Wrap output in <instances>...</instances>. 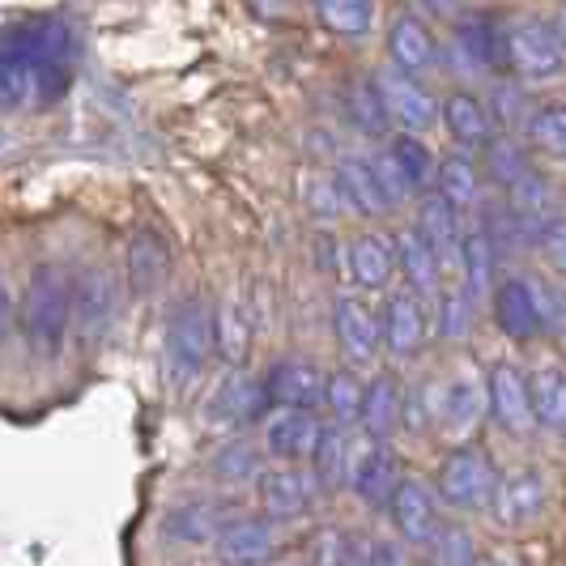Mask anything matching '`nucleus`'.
I'll return each instance as SVG.
<instances>
[{"label": "nucleus", "instance_id": "ddd939ff", "mask_svg": "<svg viewBox=\"0 0 566 566\" xmlns=\"http://www.w3.org/2000/svg\"><path fill=\"white\" fill-rule=\"evenodd\" d=\"M333 333H337L340 349L354 358V363H370L375 354H379V345H384V319L370 312L363 298H354V294H340L337 303H333Z\"/></svg>", "mask_w": 566, "mask_h": 566}, {"label": "nucleus", "instance_id": "cd10ccee", "mask_svg": "<svg viewBox=\"0 0 566 566\" xmlns=\"http://www.w3.org/2000/svg\"><path fill=\"white\" fill-rule=\"evenodd\" d=\"M397 264L400 273H405V282L413 285L418 294H434L439 290V252H434V243L426 239L422 230H405L397 239Z\"/></svg>", "mask_w": 566, "mask_h": 566}, {"label": "nucleus", "instance_id": "5701e85b", "mask_svg": "<svg viewBox=\"0 0 566 566\" xmlns=\"http://www.w3.org/2000/svg\"><path fill=\"white\" fill-rule=\"evenodd\" d=\"M388 56L397 69L405 73H426V69H434V39H430V30L418 13H400L392 30H388Z\"/></svg>", "mask_w": 566, "mask_h": 566}, {"label": "nucleus", "instance_id": "f704fd0d", "mask_svg": "<svg viewBox=\"0 0 566 566\" xmlns=\"http://www.w3.org/2000/svg\"><path fill=\"white\" fill-rule=\"evenodd\" d=\"M418 230H422L426 239L434 243V252L448 255L455 252L460 255V205L448 200L443 192H434V197L422 200V213H418Z\"/></svg>", "mask_w": 566, "mask_h": 566}, {"label": "nucleus", "instance_id": "39448f33", "mask_svg": "<svg viewBox=\"0 0 566 566\" xmlns=\"http://www.w3.org/2000/svg\"><path fill=\"white\" fill-rule=\"evenodd\" d=\"M566 69V39L558 27L524 18L511 22V73L528 82H549Z\"/></svg>", "mask_w": 566, "mask_h": 566}, {"label": "nucleus", "instance_id": "f03ea898", "mask_svg": "<svg viewBox=\"0 0 566 566\" xmlns=\"http://www.w3.org/2000/svg\"><path fill=\"white\" fill-rule=\"evenodd\" d=\"M69 315H73V285L60 273L56 264L39 269L30 277L27 307H22V333L30 349L43 358H56L69 340Z\"/></svg>", "mask_w": 566, "mask_h": 566}, {"label": "nucleus", "instance_id": "f3484780", "mask_svg": "<svg viewBox=\"0 0 566 566\" xmlns=\"http://www.w3.org/2000/svg\"><path fill=\"white\" fill-rule=\"evenodd\" d=\"M269 405H273L269 384L255 379L252 370H243V363H239V367L218 384V392H213V418H222V422H230V426H248V422H255V418H264Z\"/></svg>", "mask_w": 566, "mask_h": 566}, {"label": "nucleus", "instance_id": "79ce46f5", "mask_svg": "<svg viewBox=\"0 0 566 566\" xmlns=\"http://www.w3.org/2000/svg\"><path fill=\"white\" fill-rule=\"evenodd\" d=\"M524 133H528V142L537 145V149L566 158V103H549V107H537Z\"/></svg>", "mask_w": 566, "mask_h": 566}, {"label": "nucleus", "instance_id": "de8ad7c7", "mask_svg": "<svg viewBox=\"0 0 566 566\" xmlns=\"http://www.w3.org/2000/svg\"><path fill=\"white\" fill-rule=\"evenodd\" d=\"M430 558L434 563H478V545L464 528H439L430 541Z\"/></svg>", "mask_w": 566, "mask_h": 566}, {"label": "nucleus", "instance_id": "dca6fc26", "mask_svg": "<svg viewBox=\"0 0 566 566\" xmlns=\"http://www.w3.org/2000/svg\"><path fill=\"white\" fill-rule=\"evenodd\" d=\"M388 515H392V528L400 533V541H409V545H430L434 533H439V503L413 478L397 485V494L388 503Z\"/></svg>", "mask_w": 566, "mask_h": 566}, {"label": "nucleus", "instance_id": "c85d7f7f", "mask_svg": "<svg viewBox=\"0 0 566 566\" xmlns=\"http://www.w3.org/2000/svg\"><path fill=\"white\" fill-rule=\"evenodd\" d=\"M345 107H349L354 128L367 133V137H384L397 124L392 112H388V98H384L379 77H358V82L349 85V94H345Z\"/></svg>", "mask_w": 566, "mask_h": 566}, {"label": "nucleus", "instance_id": "c756f323", "mask_svg": "<svg viewBox=\"0 0 566 566\" xmlns=\"http://www.w3.org/2000/svg\"><path fill=\"white\" fill-rule=\"evenodd\" d=\"M264 452H269V448H264ZM264 452L255 448L248 434H239V439H230V443H222L218 452L209 455V473L227 485L260 482V473H264Z\"/></svg>", "mask_w": 566, "mask_h": 566}, {"label": "nucleus", "instance_id": "9b49d317", "mask_svg": "<svg viewBox=\"0 0 566 566\" xmlns=\"http://www.w3.org/2000/svg\"><path fill=\"white\" fill-rule=\"evenodd\" d=\"M319 478L303 473V469H264L260 482H255V494H260V511L273 515V520H298L315 507L319 499Z\"/></svg>", "mask_w": 566, "mask_h": 566}, {"label": "nucleus", "instance_id": "864d4df0", "mask_svg": "<svg viewBox=\"0 0 566 566\" xmlns=\"http://www.w3.org/2000/svg\"><path fill=\"white\" fill-rule=\"evenodd\" d=\"M554 27L563 30V39H566V4H563V9H558V22H554Z\"/></svg>", "mask_w": 566, "mask_h": 566}, {"label": "nucleus", "instance_id": "aec40b11", "mask_svg": "<svg viewBox=\"0 0 566 566\" xmlns=\"http://www.w3.org/2000/svg\"><path fill=\"white\" fill-rule=\"evenodd\" d=\"M264 384H269L273 405H294V409H315V405H324V388H328V379H324L312 363H303V358L277 363V367L264 375Z\"/></svg>", "mask_w": 566, "mask_h": 566}, {"label": "nucleus", "instance_id": "423d86ee", "mask_svg": "<svg viewBox=\"0 0 566 566\" xmlns=\"http://www.w3.org/2000/svg\"><path fill=\"white\" fill-rule=\"evenodd\" d=\"M455 52L473 73H511V22L499 13H478L455 22Z\"/></svg>", "mask_w": 566, "mask_h": 566}, {"label": "nucleus", "instance_id": "1a4fd4ad", "mask_svg": "<svg viewBox=\"0 0 566 566\" xmlns=\"http://www.w3.org/2000/svg\"><path fill=\"white\" fill-rule=\"evenodd\" d=\"M549 503V482H545V473H541L537 464H520V469H511L507 478H499V490H494V520L503 524V528H524V524H533L541 511Z\"/></svg>", "mask_w": 566, "mask_h": 566}, {"label": "nucleus", "instance_id": "412c9836", "mask_svg": "<svg viewBox=\"0 0 566 566\" xmlns=\"http://www.w3.org/2000/svg\"><path fill=\"white\" fill-rule=\"evenodd\" d=\"M384 337H388V349H392L397 358H409V354L422 349L426 315H422V303H418V290H413V285L388 298V307H384Z\"/></svg>", "mask_w": 566, "mask_h": 566}, {"label": "nucleus", "instance_id": "bb28decb", "mask_svg": "<svg viewBox=\"0 0 566 566\" xmlns=\"http://www.w3.org/2000/svg\"><path fill=\"white\" fill-rule=\"evenodd\" d=\"M443 124L455 137V145H464V149H478V145L485 149L494 137V115L473 94H448L443 98Z\"/></svg>", "mask_w": 566, "mask_h": 566}, {"label": "nucleus", "instance_id": "f257e3e1", "mask_svg": "<svg viewBox=\"0 0 566 566\" xmlns=\"http://www.w3.org/2000/svg\"><path fill=\"white\" fill-rule=\"evenodd\" d=\"M77 56V39L64 18H34L4 34V56H0V90H4V107L18 112L34 98V73L48 60Z\"/></svg>", "mask_w": 566, "mask_h": 566}, {"label": "nucleus", "instance_id": "09e8293b", "mask_svg": "<svg viewBox=\"0 0 566 566\" xmlns=\"http://www.w3.org/2000/svg\"><path fill=\"white\" fill-rule=\"evenodd\" d=\"M537 248L545 252L549 269L566 277V213H549L537 227Z\"/></svg>", "mask_w": 566, "mask_h": 566}, {"label": "nucleus", "instance_id": "9d476101", "mask_svg": "<svg viewBox=\"0 0 566 566\" xmlns=\"http://www.w3.org/2000/svg\"><path fill=\"white\" fill-rule=\"evenodd\" d=\"M494 303V324L511 340H533L545 333V312H541V294L533 277H507L494 285L490 294Z\"/></svg>", "mask_w": 566, "mask_h": 566}, {"label": "nucleus", "instance_id": "b1692460", "mask_svg": "<svg viewBox=\"0 0 566 566\" xmlns=\"http://www.w3.org/2000/svg\"><path fill=\"white\" fill-rule=\"evenodd\" d=\"M397 269V243H388L384 234H358L349 243V273L363 290H384Z\"/></svg>", "mask_w": 566, "mask_h": 566}, {"label": "nucleus", "instance_id": "6ab92c4d", "mask_svg": "<svg viewBox=\"0 0 566 566\" xmlns=\"http://www.w3.org/2000/svg\"><path fill=\"white\" fill-rule=\"evenodd\" d=\"M349 485H354V494H358L367 507H388V503H392V494H397V485H400V473H397V455L384 448V439H370L367 452H358Z\"/></svg>", "mask_w": 566, "mask_h": 566}, {"label": "nucleus", "instance_id": "6e6552de", "mask_svg": "<svg viewBox=\"0 0 566 566\" xmlns=\"http://www.w3.org/2000/svg\"><path fill=\"white\" fill-rule=\"evenodd\" d=\"M485 392H490V418L503 426L507 434L524 439V434H533V430H537L533 388H528V375L515 367V363H499V367H490Z\"/></svg>", "mask_w": 566, "mask_h": 566}, {"label": "nucleus", "instance_id": "7c9ffc66", "mask_svg": "<svg viewBox=\"0 0 566 566\" xmlns=\"http://www.w3.org/2000/svg\"><path fill=\"white\" fill-rule=\"evenodd\" d=\"M388 158H392L397 175L405 179L409 197H413V192H422L430 179H439V163H434V154H430V149L422 145V137H418V133H409V128L388 142Z\"/></svg>", "mask_w": 566, "mask_h": 566}, {"label": "nucleus", "instance_id": "e433bc0d", "mask_svg": "<svg viewBox=\"0 0 566 566\" xmlns=\"http://www.w3.org/2000/svg\"><path fill=\"white\" fill-rule=\"evenodd\" d=\"M460 273H464V290L473 298H490L494 294V239L485 230L464 234V243H460Z\"/></svg>", "mask_w": 566, "mask_h": 566}, {"label": "nucleus", "instance_id": "72a5a7b5", "mask_svg": "<svg viewBox=\"0 0 566 566\" xmlns=\"http://www.w3.org/2000/svg\"><path fill=\"white\" fill-rule=\"evenodd\" d=\"M354 460H358V455H349V434H345V422L324 426V434H319L315 455H312L315 478H319L324 485H349V478H354Z\"/></svg>", "mask_w": 566, "mask_h": 566}, {"label": "nucleus", "instance_id": "20e7f679", "mask_svg": "<svg viewBox=\"0 0 566 566\" xmlns=\"http://www.w3.org/2000/svg\"><path fill=\"white\" fill-rule=\"evenodd\" d=\"M499 469L482 448H452L439 464V499L452 511H482L494 503Z\"/></svg>", "mask_w": 566, "mask_h": 566}, {"label": "nucleus", "instance_id": "473e14b6", "mask_svg": "<svg viewBox=\"0 0 566 566\" xmlns=\"http://www.w3.org/2000/svg\"><path fill=\"white\" fill-rule=\"evenodd\" d=\"M400 409H405V392L392 375H375L367 388V405H363V426L370 439H388L400 426Z\"/></svg>", "mask_w": 566, "mask_h": 566}, {"label": "nucleus", "instance_id": "c03bdc74", "mask_svg": "<svg viewBox=\"0 0 566 566\" xmlns=\"http://www.w3.org/2000/svg\"><path fill=\"white\" fill-rule=\"evenodd\" d=\"M473 328V294L469 290H448L439 294V337L460 340Z\"/></svg>", "mask_w": 566, "mask_h": 566}, {"label": "nucleus", "instance_id": "a878e982", "mask_svg": "<svg viewBox=\"0 0 566 566\" xmlns=\"http://www.w3.org/2000/svg\"><path fill=\"white\" fill-rule=\"evenodd\" d=\"M528 388H533V413L537 426L566 439V367L558 363H545L528 375Z\"/></svg>", "mask_w": 566, "mask_h": 566}, {"label": "nucleus", "instance_id": "4468645a", "mask_svg": "<svg viewBox=\"0 0 566 566\" xmlns=\"http://www.w3.org/2000/svg\"><path fill=\"white\" fill-rule=\"evenodd\" d=\"M337 179L340 188H345V197H349V205L358 213H367V218H388L400 205V197L392 192V184L384 179L379 163H370V158H340Z\"/></svg>", "mask_w": 566, "mask_h": 566}, {"label": "nucleus", "instance_id": "4be33fe9", "mask_svg": "<svg viewBox=\"0 0 566 566\" xmlns=\"http://www.w3.org/2000/svg\"><path fill=\"white\" fill-rule=\"evenodd\" d=\"M273 554V515H234L218 537L222 563H260Z\"/></svg>", "mask_w": 566, "mask_h": 566}, {"label": "nucleus", "instance_id": "49530a36", "mask_svg": "<svg viewBox=\"0 0 566 566\" xmlns=\"http://www.w3.org/2000/svg\"><path fill=\"white\" fill-rule=\"evenodd\" d=\"M511 205L528 218V222H545L549 213H554V192H549V184L545 179H537L533 170L520 179V184H511Z\"/></svg>", "mask_w": 566, "mask_h": 566}, {"label": "nucleus", "instance_id": "a211bd4d", "mask_svg": "<svg viewBox=\"0 0 566 566\" xmlns=\"http://www.w3.org/2000/svg\"><path fill=\"white\" fill-rule=\"evenodd\" d=\"M379 85H384V98H388V112L397 119L400 128H409V133H426L434 119H439V107H434V98L426 94V85L413 82V73H405V69H384V73H375Z\"/></svg>", "mask_w": 566, "mask_h": 566}, {"label": "nucleus", "instance_id": "58836bf2", "mask_svg": "<svg viewBox=\"0 0 566 566\" xmlns=\"http://www.w3.org/2000/svg\"><path fill=\"white\" fill-rule=\"evenodd\" d=\"M363 405H367V388L358 384V375H354V370H337V375H328L324 409H328L337 422H358V418H363Z\"/></svg>", "mask_w": 566, "mask_h": 566}, {"label": "nucleus", "instance_id": "2eb2a0df", "mask_svg": "<svg viewBox=\"0 0 566 566\" xmlns=\"http://www.w3.org/2000/svg\"><path fill=\"white\" fill-rule=\"evenodd\" d=\"M319 434H324V426L312 418V409L282 405L264 422V448H269V455H277V460H312Z\"/></svg>", "mask_w": 566, "mask_h": 566}, {"label": "nucleus", "instance_id": "0eeeda50", "mask_svg": "<svg viewBox=\"0 0 566 566\" xmlns=\"http://www.w3.org/2000/svg\"><path fill=\"white\" fill-rule=\"evenodd\" d=\"M115 307H119V285H115V273L103 269V264H90L82 277L73 282V328L77 337L90 345L98 340L115 319Z\"/></svg>", "mask_w": 566, "mask_h": 566}, {"label": "nucleus", "instance_id": "a19ab883", "mask_svg": "<svg viewBox=\"0 0 566 566\" xmlns=\"http://www.w3.org/2000/svg\"><path fill=\"white\" fill-rule=\"evenodd\" d=\"M439 192L448 200H455L460 209L478 205V167L464 158V154H448L439 163Z\"/></svg>", "mask_w": 566, "mask_h": 566}, {"label": "nucleus", "instance_id": "4c0bfd02", "mask_svg": "<svg viewBox=\"0 0 566 566\" xmlns=\"http://www.w3.org/2000/svg\"><path fill=\"white\" fill-rule=\"evenodd\" d=\"M315 18L328 34L363 39L375 22V0H312Z\"/></svg>", "mask_w": 566, "mask_h": 566}, {"label": "nucleus", "instance_id": "2f4dec72", "mask_svg": "<svg viewBox=\"0 0 566 566\" xmlns=\"http://www.w3.org/2000/svg\"><path fill=\"white\" fill-rule=\"evenodd\" d=\"M167 273H170L167 248L149 230H137L133 243H128V277H133V290L145 298V294H154L158 285L167 282Z\"/></svg>", "mask_w": 566, "mask_h": 566}, {"label": "nucleus", "instance_id": "8fccbe9b", "mask_svg": "<svg viewBox=\"0 0 566 566\" xmlns=\"http://www.w3.org/2000/svg\"><path fill=\"white\" fill-rule=\"evenodd\" d=\"M307 558L312 563H354V537L337 533V528H324V533H315Z\"/></svg>", "mask_w": 566, "mask_h": 566}, {"label": "nucleus", "instance_id": "393cba45", "mask_svg": "<svg viewBox=\"0 0 566 566\" xmlns=\"http://www.w3.org/2000/svg\"><path fill=\"white\" fill-rule=\"evenodd\" d=\"M485 409H490V392L478 388L473 379H452L439 388V426L452 434H469L482 422Z\"/></svg>", "mask_w": 566, "mask_h": 566}, {"label": "nucleus", "instance_id": "603ef678", "mask_svg": "<svg viewBox=\"0 0 566 566\" xmlns=\"http://www.w3.org/2000/svg\"><path fill=\"white\" fill-rule=\"evenodd\" d=\"M260 18H282L285 13V0H248Z\"/></svg>", "mask_w": 566, "mask_h": 566}, {"label": "nucleus", "instance_id": "c9c22d12", "mask_svg": "<svg viewBox=\"0 0 566 566\" xmlns=\"http://www.w3.org/2000/svg\"><path fill=\"white\" fill-rule=\"evenodd\" d=\"M298 192H303V205L307 213H315L319 222H333L345 209H354L345 188H340L337 170H303L298 175Z\"/></svg>", "mask_w": 566, "mask_h": 566}, {"label": "nucleus", "instance_id": "a18cd8bd", "mask_svg": "<svg viewBox=\"0 0 566 566\" xmlns=\"http://www.w3.org/2000/svg\"><path fill=\"white\" fill-rule=\"evenodd\" d=\"M490 115H494V124L499 128H528V98H524V85L515 82H499L494 85V94H490Z\"/></svg>", "mask_w": 566, "mask_h": 566}, {"label": "nucleus", "instance_id": "7ed1b4c3", "mask_svg": "<svg viewBox=\"0 0 566 566\" xmlns=\"http://www.w3.org/2000/svg\"><path fill=\"white\" fill-rule=\"evenodd\" d=\"M218 349V312L200 298H184L167 319V375L170 384H192Z\"/></svg>", "mask_w": 566, "mask_h": 566}, {"label": "nucleus", "instance_id": "3c124183", "mask_svg": "<svg viewBox=\"0 0 566 566\" xmlns=\"http://www.w3.org/2000/svg\"><path fill=\"white\" fill-rule=\"evenodd\" d=\"M409 4L426 18H455L460 13V0H409Z\"/></svg>", "mask_w": 566, "mask_h": 566}, {"label": "nucleus", "instance_id": "37998d69", "mask_svg": "<svg viewBox=\"0 0 566 566\" xmlns=\"http://www.w3.org/2000/svg\"><path fill=\"white\" fill-rule=\"evenodd\" d=\"M485 163H490V175H494V184H520L524 175H528V158H524V149L511 142V137H490L485 145Z\"/></svg>", "mask_w": 566, "mask_h": 566}, {"label": "nucleus", "instance_id": "f8f14e48", "mask_svg": "<svg viewBox=\"0 0 566 566\" xmlns=\"http://www.w3.org/2000/svg\"><path fill=\"white\" fill-rule=\"evenodd\" d=\"M239 511L230 507L227 499H184L167 511L163 528L170 541H184V545H218V537L227 533V524Z\"/></svg>", "mask_w": 566, "mask_h": 566}, {"label": "nucleus", "instance_id": "ea45409f", "mask_svg": "<svg viewBox=\"0 0 566 566\" xmlns=\"http://www.w3.org/2000/svg\"><path fill=\"white\" fill-rule=\"evenodd\" d=\"M248 349H252V324H248V315L239 312V303H222L218 307V354L239 367L248 358Z\"/></svg>", "mask_w": 566, "mask_h": 566}]
</instances>
